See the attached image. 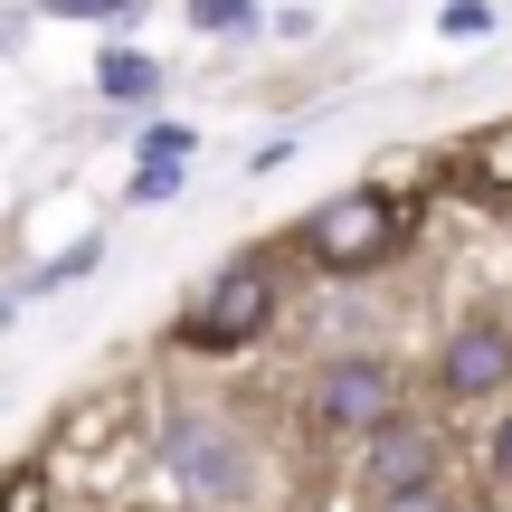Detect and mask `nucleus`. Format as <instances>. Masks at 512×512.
Here are the masks:
<instances>
[{
  "mask_svg": "<svg viewBox=\"0 0 512 512\" xmlns=\"http://www.w3.org/2000/svg\"><path fill=\"white\" fill-rule=\"evenodd\" d=\"M408 238V209L399 200H380V190H342V200H323L304 219V247H313V266L323 275H370V266H389Z\"/></svg>",
  "mask_w": 512,
  "mask_h": 512,
  "instance_id": "1",
  "label": "nucleus"
},
{
  "mask_svg": "<svg viewBox=\"0 0 512 512\" xmlns=\"http://www.w3.org/2000/svg\"><path fill=\"white\" fill-rule=\"evenodd\" d=\"M162 465H171L200 503H238L247 484H256L247 437H238V427H219L209 408H171V418H162Z\"/></svg>",
  "mask_w": 512,
  "mask_h": 512,
  "instance_id": "2",
  "label": "nucleus"
},
{
  "mask_svg": "<svg viewBox=\"0 0 512 512\" xmlns=\"http://www.w3.org/2000/svg\"><path fill=\"white\" fill-rule=\"evenodd\" d=\"M266 313H275V275L266 266H228L219 285L200 294V304L181 313V342H200V351H238L266 332Z\"/></svg>",
  "mask_w": 512,
  "mask_h": 512,
  "instance_id": "3",
  "label": "nucleus"
},
{
  "mask_svg": "<svg viewBox=\"0 0 512 512\" xmlns=\"http://www.w3.org/2000/svg\"><path fill=\"white\" fill-rule=\"evenodd\" d=\"M313 408H323V427H399L389 418L399 408V380H389V361H332L313 380Z\"/></svg>",
  "mask_w": 512,
  "mask_h": 512,
  "instance_id": "4",
  "label": "nucleus"
},
{
  "mask_svg": "<svg viewBox=\"0 0 512 512\" xmlns=\"http://www.w3.org/2000/svg\"><path fill=\"white\" fill-rule=\"evenodd\" d=\"M437 427H380L370 437V465H361V484L380 503H408V494H437Z\"/></svg>",
  "mask_w": 512,
  "mask_h": 512,
  "instance_id": "5",
  "label": "nucleus"
},
{
  "mask_svg": "<svg viewBox=\"0 0 512 512\" xmlns=\"http://www.w3.org/2000/svg\"><path fill=\"white\" fill-rule=\"evenodd\" d=\"M437 380H446V399H484V389H503V380H512V332H494V323H465L456 342H446Z\"/></svg>",
  "mask_w": 512,
  "mask_h": 512,
  "instance_id": "6",
  "label": "nucleus"
},
{
  "mask_svg": "<svg viewBox=\"0 0 512 512\" xmlns=\"http://www.w3.org/2000/svg\"><path fill=\"white\" fill-rule=\"evenodd\" d=\"M95 266H105V247H67V256H57V266H38V275H19V294H10V304H29V294H57V285H86V275Z\"/></svg>",
  "mask_w": 512,
  "mask_h": 512,
  "instance_id": "7",
  "label": "nucleus"
},
{
  "mask_svg": "<svg viewBox=\"0 0 512 512\" xmlns=\"http://www.w3.org/2000/svg\"><path fill=\"white\" fill-rule=\"evenodd\" d=\"M95 86H105V95H152V86H162V67H152L143 48H105V67H95Z\"/></svg>",
  "mask_w": 512,
  "mask_h": 512,
  "instance_id": "8",
  "label": "nucleus"
},
{
  "mask_svg": "<svg viewBox=\"0 0 512 512\" xmlns=\"http://www.w3.org/2000/svg\"><path fill=\"white\" fill-rule=\"evenodd\" d=\"M133 209H162V200H181V152H143V171H133Z\"/></svg>",
  "mask_w": 512,
  "mask_h": 512,
  "instance_id": "9",
  "label": "nucleus"
},
{
  "mask_svg": "<svg viewBox=\"0 0 512 512\" xmlns=\"http://www.w3.org/2000/svg\"><path fill=\"white\" fill-rule=\"evenodd\" d=\"M190 29H209V38H247V29H256V0H190Z\"/></svg>",
  "mask_w": 512,
  "mask_h": 512,
  "instance_id": "10",
  "label": "nucleus"
},
{
  "mask_svg": "<svg viewBox=\"0 0 512 512\" xmlns=\"http://www.w3.org/2000/svg\"><path fill=\"white\" fill-rule=\"evenodd\" d=\"M57 19H124V10H143V0H48Z\"/></svg>",
  "mask_w": 512,
  "mask_h": 512,
  "instance_id": "11",
  "label": "nucleus"
},
{
  "mask_svg": "<svg viewBox=\"0 0 512 512\" xmlns=\"http://www.w3.org/2000/svg\"><path fill=\"white\" fill-rule=\"evenodd\" d=\"M446 29H456V38H484V29H494V10H484V0H456V10H446Z\"/></svg>",
  "mask_w": 512,
  "mask_h": 512,
  "instance_id": "12",
  "label": "nucleus"
},
{
  "mask_svg": "<svg viewBox=\"0 0 512 512\" xmlns=\"http://www.w3.org/2000/svg\"><path fill=\"white\" fill-rule=\"evenodd\" d=\"M380 512H456V494H408V503H380Z\"/></svg>",
  "mask_w": 512,
  "mask_h": 512,
  "instance_id": "13",
  "label": "nucleus"
},
{
  "mask_svg": "<svg viewBox=\"0 0 512 512\" xmlns=\"http://www.w3.org/2000/svg\"><path fill=\"white\" fill-rule=\"evenodd\" d=\"M494 475L512 484V418H503V437H494Z\"/></svg>",
  "mask_w": 512,
  "mask_h": 512,
  "instance_id": "14",
  "label": "nucleus"
},
{
  "mask_svg": "<svg viewBox=\"0 0 512 512\" xmlns=\"http://www.w3.org/2000/svg\"><path fill=\"white\" fill-rule=\"evenodd\" d=\"M19 512H38V475H19Z\"/></svg>",
  "mask_w": 512,
  "mask_h": 512,
  "instance_id": "15",
  "label": "nucleus"
}]
</instances>
